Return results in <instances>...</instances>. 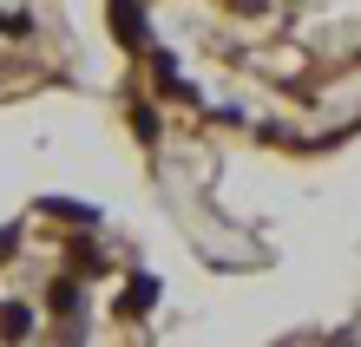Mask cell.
<instances>
[{
    "label": "cell",
    "instance_id": "cell-7",
    "mask_svg": "<svg viewBox=\"0 0 361 347\" xmlns=\"http://www.w3.org/2000/svg\"><path fill=\"white\" fill-rule=\"evenodd\" d=\"M132 132L138 138H158V112H152V105H132Z\"/></svg>",
    "mask_w": 361,
    "mask_h": 347
},
{
    "label": "cell",
    "instance_id": "cell-9",
    "mask_svg": "<svg viewBox=\"0 0 361 347\" xmlns=\"http://www.w3.org/2000/svg\"><path fill=\"white\" fill-rule=\"evenodd\" d=\"M0 27H20V20H0Z\"/></svg>",
    "mask_w": 361,
    "mask_h": 347
},
{
    "label": "cell",
    "instance_id": "cell-4",
    "mask_svg": "<svg viewBox=\"0 0 361 347\" xmlns=\"http://www.w3.org/2000/svg\"><path fill=\"white\" fill-rule=\"evenodd\" d=\"M47 308L53 315H79V282H53V289H47Z\"/></svg>",
    "mask_w": 361,
    "mask_h": 347
},
{
    "label": "cell",
    "instance_id": "cell-3",
    "mask_svg": "<svg viewBox=\"0 0 361 347\" xmlns=\"http://www.w3.org/2000/svg\"><path fill=\"white\" fill-rule=\"evenodd\" d=\"M0 334H7V341L33 334V308H27V301H7V308H0Z\"/></svg>",
    "mask_w": 361,
    "mask_h": 347
},
{
    "label": "cell",
    "instance_id": "cell-6",
    "mask_svg": "<svg viewBox=\"0 0 361 347\" xmlns=\"http://www.w3.org/2000/svg\"><path fill=\"white\" fill-rule=\"evenodd\" d=\"M39 210H53V216H66V223H86V229L99 223V210H92V203H59V197H53V203H39Z\"/></svg>",
    "mask_w": 361,
    "mask_h": 347
},
{
    "label": "cell",
    "instance_id": "cell-5",
    "mask_svg": "<svg viewBox=\"0 0 361 347\" xmlns=\"http://www.w3.org/2000/svg\"><path fill=\"white\" fill-rule=\"evenodd\" d=\"M105 269H112V263H105L92 243H73V275H105Z\"/></svg>",
    "mask_w": 361,
    "mask_h": 347
},
{
    "label": "cell",
    "instance_id": "cell-2",
    "mask_svg": "<svg viewBox=\"0 0 361 347\" xmlns=\"http://www.w3.org/2000/svg\"><path fill=\"white\" fill-rule=\"evenodd\" d=\"M152 301H158V275H132V282H125V301H118V315H145V308H152Z\"/></svg>",
    "mask_w": 361,
    "mask_h": 347
},
{
    "label": "cell",
    "instance_id": "cell-8",
    "mask_svg": "<svg viewBox=\"0 0 361 347\" xmlns=\"http://www.w3.org/2000/svg\"><path fill=\"white\" fill-rule=\"evenodd\" d=\"M13 249H20V223H13V229H0V255H13Z\"/></svg>",
    "mask_w": 361,
    "mask_h": 347
},
{
    "label": "cell",
    "instance_id": "cell-1",
    "mask_svg": "<svg viewBox=\"0 0 361 347\" xmlns=\"http://www.w3.org/2000/svg\"><path fill=\"white\" fill-rule=\"evenodd\" d=\"M145 33H152V27H145V7H138V0H112V39H118V46H145Z\"/></svg>",
    "mask_w": 361,
    "mask_h": 347
}]
</instances>
